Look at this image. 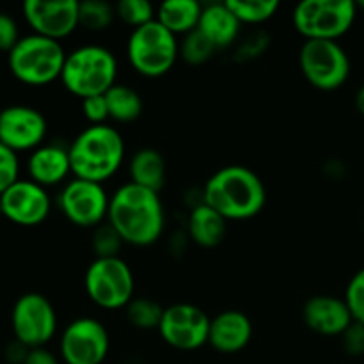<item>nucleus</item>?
I'll list each match as a JSON object with an SVG mask.
<instances>
[{
	"mask_svg": "<svg viewBox=\"0 0 364 364\" xmlns=\"http://www.w3.org/2000/svg\"><path fill=\"white\" fill-rule=\"evenodd\" d=\"M107 223L119 233L124 245L151 247L162 238L167 217L160 192L127 183L110 194Z\"/></svg>",
	"mask_w": 364,
	"mask_h": 364,
	"instance_id": "nucleus-1",
	"label": "nucleus"
},
{
	"mask_svg": "<svg viewBox=\"0 0 364 364\" xmlns=\"http://www.w3.org/2000/svg\"><path fill=\"white\" fill-rule=\"evenodd\" d=\"M203 203L228 223L258 217L267 205V187L251 167L231 164L217 169L203 185Z\"/></svg>",
	"mask_w": 364,
	"mask_h": 364,
	"instance_id": "nucleus-2",
	"label": "nucleus"
},
{
	"mask_svg": "<svg viewBox=\"0 0 364 364\" xmlns=\"http://www.w3.org/2000/svg\"><path fill=\"white\" fill-rule=\"evenodd\" d=\"M71 174L80 180L105 183L127 160V142L112 124H87L68 144Z\"/></svg>",
	"mask_w": 364,
	"mask_h": 364,
	"instance_id": "nucleus-3",
	"label": "nucleus"
},
{
	"mask_svg": "<svg viewBox=\"0 0 364 364\" xmlns=\"http://www.w3.org/2000/svg\"><path fill=\"white\" fill-rule=\"evenodd\" d=\"M119 77V60L116 53L100 43H85L68 52L60 84L77 98L102 96Z\"/></svg>",
	"mask_w": 364,
	"mask_h": 364,
	"instance_id": "nucleus-4",
	"label": "nucleus"
},
{
	"mask_svg": "<svg viewBox=\"0 0 364 364\" xmlns=\"http://www.w3.org/2000/svg\"><path fill=\"white\" fill-rule=\"evenodd\" d=\"M68 52L63 43L38 34L21 36L7 53V66L18 82L32 87L50 85L60 80Z\"/></svg>",
	"mask_w": 364,
	"mask_h": 364,
	"instance_id": "nucleus-5",
	"label": "nucleus"
},
{
	"mask_svg": "<svg viewBox=\"0 0 364 364\" xmlns=\"http://www.w3.org/2000/svg\"><path fill=\"white\" fill-rule=\"evenodd\" d=\"M124 53L132 70L144 78L166 77L180 57V41L160 21L130 31Z\"/></svg>",
	"mask_w": 364,
	"mask_h": 364,
	"instance_id": "nucleus-6",
	"label": "nucleus"
},
{
	"mask_svg": "<svg viewBox=\"0 0 364 364\" xmlns=\"http://www.w3.org/2000/svg\"><path fill=\"white\" fill-rule=\"evenodd\" d=\"M84 290L96 308L119 311L135 297L134 270L121 256L95 258L84 272Z\"/></svg>",
	"mask_w": 364,
	"mask_h": 364,
	"instance_id": "nucleus-7",
	"label": "nucleus"
},
{
	"mask_svg": "<svg viewBox=\"0 0 364 364\" xmlns=\"http://www.w3.org/2000/svg\"><path fill=\"white\" fill-rule=\"evenodd\" d=\"M358 11L352 0H304L291 11V23L304 41H338L354 27Z\"/></svg>",
	"mask_w": 364,
	"mask_h": 364,
	"instance_id": "nucleus-8",
	"label": "nucleus"
},
{
	"mask_svg": "<svg viewBox=\"0 0 364 364\" xmlns=\"http://www.w3.org/2000/svg\"><path fill=\"white\" fill-rule=\"evenodd\" d=\"M299 68L309 85L323 92L338 91L350 77V57L338 41L308 39L299 50Z\"/></svg>",
	"mask_w": 364,
	"mask_h": 364,
	"instance_id": "nucleus-9",
	"label": "nucleus"
},
{
	"mask_svg": "<svg viewBox=\"0 0 364 364\" xmlns=\"http://www.w3.org/2000/svg\"><path fill=\"white\" fill-rule=\"evenodd\" d=\"M11 329L14 340L28 350L46 347L59 329L57 311L50 299L38 291L21 295L11 311Z\"/></svg>",
	"mask_w": 364,
	"mask_h": 364,
	"instance_id": "nucleus-10",
	"label": "nucleus"
},
{
	"mask_svg": "<svg viewBox=\"0 0 364 364\" xmlns=\"http://www.w3.org/2000/svg\"><path fill=\"white\" fill-rule=\"evenodd\" d=\"M109 205L110 194L105 185L73 176L60 187L57 196V206L64 219L73 226L87 230H95L107 223Z\"/></svg>",
	"mask_w": 364,
	"mask_h": 364,
	"instance_id": "nucleus-11",
	"label": "nucleus"
},
{
	"mask_svg": "<svg viewBox=\"0 0 364 364\" xmlns=\"http://www.w3.org/2000/svg\"><path fill=\"white\" fill-rule=\"evenodd\" d=\"M110 354V333L95 316H77L59 336V358L64 364H103Z\"/></svg>",
	"mask_w": 364,
	"mask_h": 364,
	"instance_id": "nucleus-12",
	"label": "nucleus"
},
{
	"mask_svg": "<svg viewBox=\"0 0 364 364\" xmlns=\"http://www.w3.org/2000/svg\"><path fill=\"white\" fill-rule=\"evenodd\" d=\"M208 313L192 302H174L164 308L159 336L167 347L180 352H194L208 345Z\"/></svg>",
	"mask_w": 364,
	"mask_h": 364,
	"instance_id": "nucleus-13",
	"label": "nucleus"
},
{
	"mask_svg": "<svg viewBox=\"0 0 364 364\" xmlns=\"http://www.w3.org/2000/svg\"><path fill=\"white\" fill-rule=\"evenodd\" d=\"M77 0H25L21 6L32 34L63 41L80 28Z\"/></svg>",
	"mask_w": 364,
	"mask_h": 364,
	"instance_id": "nucleus-14",
	"label": "nucleus"
},
{
	"mask_svg": "<svg viewBox=\"0 0 364 364\" xmlns=\"http://www.w3.org/2000/svg\"><path fill=\"white\" fill-rule=\"evenodd\" d=\"M48 123L41 110L31 105H9L0 110V142L14 153H32L45 144Z\"/></svg>",
	"mask_w": 364,
	"mask_h": 364,
	"instance_id": "nucleus-15",
	"label": "nucleus"
},
{
	"mask_svg": "<svg viewBox=\"0 0 364 364\" xmlns=\"http://www.w3.org/2000/svg\"><path fill=\"white\" fill-rule=\"evenodd\" d=\"M52 212L48 191L32 180H20L0 196V213L18 226L32 228L43 224Z\"/></svg>",
	"mask_w": 364,
	"mask_h": 364,
	"instance_id": "nucleus-16",
	"label": "nucleus"
},
{
	"mask_svg": "<svg viewBox=\"0 0 364 364\" xmlns=\"http://www.w3.org/2000/svg\"><path fill=\"white\" fill-rule=\"evenodd\" d=\"M302 320L315 334L327 338L341 336L354 318L343 297L336 295H313L302 306Z\"/></svg>",
	"mask_w": 364,
	"mask_h": 364,
	"instance_id": "nucleus-17",
	"label": "nucleus"
},
{
	"mask_svg": "<svg viewBox=\"0 0 364 364\" xmlns=\"http://www.w3.org/2000/svg\"><path fill=\"white\" fill-rule=\"evenodd\" d=\"M252 334L255 326L244 311L224 309L210 322L208 345L219 354H238L251 343Z\"/></svg>",
	"mask_w": 364,
	"mask_h": 364,
	"instance_id": "nucleus-18",
	"label": "nucleus"
},
{
	"mask_svg": "<svg viewBox=\"0 0 364 364\" xmlns=\"http://www.w3.org/2000/svg\"><path fill=\"white\" fill-rule=\"evenodd\" d=\"M28 180L41 185L46 191L57 185H64L71 174V162L68 146L59 142H45L27 159Z\"/></svg>",
	"mask_w": 364,
	"mask_h": 364,
	"instance_id": "nucleus-19",
	"label": "nucleus"
},
{
	"mask_svg": "<svg viewBox=\"0 0 364 364\" xmlns=\"http://www.w3.org/2000/svg\"><path fill=\"white\" fill-rule=\"evenodd\" d=\"M198 31L219 50L230 48L240 38L242 23L237 20L226 2H212L203 6Z\"/></svg>",
	"mask_w": 364,
	"mask_h": 364,
	"instance_id": "nucleus-20",
	"label": "nucleus"
},
{
	"mask_svg": "<svg viewBox=\"0 0 364 364\" xmlns=\"http://www.w3.org/2000/svg\"><path fill=\"white\" fill-rule=\"evenodd\" d=\"M185 231L192 244L201 249H213L226 238L228 220L208 205L201 203L188 212Z\"/></svg>",
	"mask_w": 364,
	"mask_h": 364,
	"instance_id": "nucleus-21",
	"label": "nucleus"
},
{
	"mask_svg": "<svg viewBox=\"0 0 364 364\" xmlns=\"http://www.w3.org/2000/svg\"><path fill=\"white\" fill-rule=\"evenodd\" d=\"M130 183L160 192L167 180L166 156L155 148H141L128 160Z\"/></svg>",
	"mask_w": 364,
	"mask_h": 364,
	"instance_id": "nucleus-22",
	"label": "nucleus"
},
{
	"mask_svg": "<svg viewBox=\"0 0 364 364\" xmlns=\"http://www.w3.org/2000/svg\"><path fill=\"white\" fill-rule=\"evenodd\" d=\"M201 14L203 4L198 0H166L156 7V21H160L176 38L194 32Z\"/></svg>",
	"mask_w": 364,
	"mask_h": 364,
	"instance_id": "nucleus-23",
	"label": "nucleus"
},
{
	"mask_svg": "<svg viewBox=\"0 0 364 364\" xmlns=\"http://www.w3.org/2000/svg\"><path fill=\"white\" fill-rule=\"evenodd\" d=\"M105 100L109 105V117L114 123H134L142 116V110H144V100L141 92L123 82L112 85L105 92Z\"/></svg>",
	"mask_w": 364,
	"mask_h": 364,
	"instance_id": "nucleus-24",
	"label": "nucleus"
},
{
	"mask_svg": "<svg viewBox=\"0 0 364 364\" xmlns=\"http://www.w3.org/2000/svg\"><path fill=\"white\" fill-rule=\"evenodd\" d=\"M164 315V306L156 302L155 299L144 297V295H135L130 304L124 308L127 322L134 329L148 333V331H159L160 320Z\"/></svg>",
	"mask_w": 364,
	"mask_h": 364,
	"instance_id": "nucleus-25",
	"label": "nucleus"
},
{
	"mask_svg": "<svg viewBox=\"0 0 364 364\" xmlns=\"http://www.w3.org/2000/svg\"><path fill=\"white\" fill-rule=\"evenodd\" d=\"M116 20V4L107 0H84L78 4V23L84 31L105 32Z\"/></svg>",
	"mask_w": 364,
	"mask_h": 364,
	"instance_id": "nucleus-26",
	"label": "nucleus"
},
{
	"mask_svg": "<svg viewBox=\"0 0 364 364\" xmlns=\"http://www.w3.org/2000/svg\"><path fill=\"white\" fill-rule=\"evenodd\" d=\"M231 13L242 25H263L279 11L277 0H226Z\"/></svg>",
	"mask_w": 364,
	"mask_h": 364,
	"instance_id": "nucleus-27",
	"label": "nucleus"
},
{
	"mask_svg": "<svg viewBox=\"0 0 364 364\" xmlns=\"http://www.w3.org/2000/svg\"><path fill=\"white\" fill-rule=\"evenodd\" d=\"M116 16L134 31L156 20V7L149 0H119L116 2Z\"/></svg>",
	"mask_w": 364,
	"mask_h": 364,
	"instance_id": "nucleus-28",
	"label": "nucleus"
},
{
	"mask_svg": "<svg viewBox=\"0 0 364 364\" xmlns=\"http://www.w3.org/2000/svg\"><path fill=\"white\" fill-rule=\"evenodd\" d=\"M217 52L215 46L196 28L191 34L183 36L180 43V57L191 66H201L206 64Z\"/></svg>",
	"mask_w": 364,
	"mask_h": 364,
	"instance_id": "nucleus-29",
	"label": "nucleus"
},
{
	"mask_svg": "<svg viewBox=\"0 0 364 364\" xmlns=\"http://www.w3.org/2000/svg\"><path fill=\"white\" fill-rule=\"evenodd\" d=\"M124 242L116 230L109 223L100 224L92 230L91 235V251L95 258H114L119 256Z\"/></svg>",
	"mask_w": 364,
	"mask_h": 364,
	"instance_id": "nucleus-30",
	"label": "nucleus"
},
{
	"mask_svg": "<svg viewBox=\"0 0 364 364\" xmlns=\"http://www.w3.org/2000/svg\"><path fill=\"white\" fill-rule=\"evenodd\" d=\"M345 302L352 313L354 322L364 326V267L359 269L345 288Z\"/></svg>",
	"mask_w": 364,
	"mask_h": 364,
	"instance_id": "nucleus-31",
	"label": "nucleus"
},
{
	"mask_svg": "<svg viewBox=\"0 0 364 364\" xmlns=\"http://www.w3.org/2000/svg\"><path fill=\"white\" fill-rule=\"evenodd\" d=\"M269 46H270V34H267L265 31L259 28V31L252 32L251 36H247L244 41L238 43L235 57H237L238 63H251V60L259 59V57L267 52Z\"/></svg>",
	"mask_w": 364,
	"mask_h": 364,
	"instance_id": "nucleus-32",
	"label": "nucleus"
},
{
	"mask_svg": "<svg viewBox=\"0 0 364 364\" xmlns=\"http://www.w3.org/2000/svg\"><path fill=\"white\" fill-rule=\"evenodd\" d=\"M20 180V159L18 153L0 142V196Z\"/></svg>",
	"mask_w": 364,
	"mask_h": 364,
	"instance_id": "nucleus-33",
	"label": "nucleus"
},
{
	"mask_svg": "<svg viewBox=\"0 0 364 364\" xmlns=\"http://www.w3.org/2000/svg\"><path fill=\"white\" fill-rule=\"evenodd\" d=\"M80 112L87 121V124H105L110 119L105 95L80 100Z\"/></svg>",
	"mask_w": 364,
	"mask_h": 364,
	"instance_id": "nucleus-34",
	"label": "nucleus"
},
{
	"mask_svg": "<svg viewBox=\"0 0 364 364\" xmlns=\"http://www.w3.org/2000/svg\"><path fill=\"white\" fill-rule=\"evenodd\" d=\"M341 347L352 358L364 355V326L359 322H352V326L341 334Z\"/></svg>",
	"mask_w": 364,
	"mask_h": 364,
	"instance_id": "nucleus-35",
	"label": "nucleus"
},
{
	"mask_svg": "<svg viewBox=\"0 0 364 364\" xmlns=\"http://www.w3.org/2000/svg\"><path fill=\"white\" fill-rule=\"evenodd\" d=\"M20 27L11 14L0 11V52H7L16 46L20 41Z\"/></svg>",
	"mask_w": 364,
	"mask_h": 364,
	"instance_id": "nucleus-36",
	"label": "nucleus"
},
{
	"mask_svg": "<svg viewBox=\"0 0 364 364\" xmlns=\"http://www.w3.org/2000/svg\"><path fill=\"white\" fill-rule=\"evenodd\" d=\"M60 358L57 354H53L52 350H48L46 347L41 348H31L27 352V358H25L23 364H60Z\"/></svg>",
	"mask_w": 364,
	"mask_h": 364,
	"instance_id": "nucleus-37",
	"label": "nucleus"
},
{
	"mask_svg": "<svg viewBox=\"0 0 364 364\" xmlns=\"http://www.w3.org/2000/svg\"><path fill=\"white\" fill-rule=\"evenodd\" d=\"M355 109L359 110L361 116H364V84L355 92Z\"/></svg>",
	"mask_w": 364,
	"mask_h": 364,
	"instance_id": "nucleus-38",
	"label": "nucleus"
},
{
	"mask_svg": "<svg viewBox=\"0 0 364 364\" xmlns=\"http://www.w3.org/2000/svg\"><path fill=\"white\" fill-rule=\"evenodd\" d=\"M358 7H359V9L364 11V0H361V2H358Z\"/></svg>",
	"mask_w": 364,
	"mask_h": 364,
	"instance_id": "nucleus-39",
	"label": "nucleus"
},
{
	"mask_svg": "<svg viewBox=\"0 0 364 364\" xmlns=\"http://www.w3.org/2000/svg\"><path fill=\"white\" fill-rule=\"evenodd\" d=\"M0 215H2V213H0Z\"/></svg>",
	"mask_w": 364,
	"mask_h": 364,
	"instance_id": "nucleus-40",
	"label": "nucleus"
}]
</instances>
